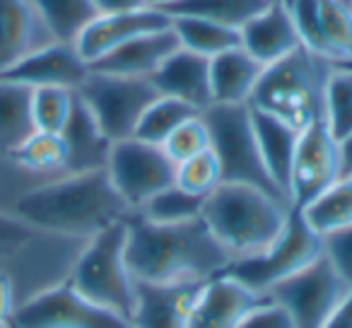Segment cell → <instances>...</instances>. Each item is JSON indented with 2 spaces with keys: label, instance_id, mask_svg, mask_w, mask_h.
<instances>
[{
  "label": "cell",
  "instance_id": "6da1fadb",
  "mask_svg": "<svg viewBox=\"0 0 352 328\" xmlns=\"http://www.w3.org/2000/svg\"><path fill=\"white\" fill-rule=\"evenodd\" d=\"M15 215L36 232L89 239L113 222L128 220L133 210L116 191L107 167L65 172L17 196Z\"/></svg>",
  "mask_w": 352,
  "mask_h": 328
},
{
  "label": "cell",
  "instance_id": "7a4b0ae2",
  "mask_svg": "<svg viewBox=\"0 0 352 328\" xmlns=\"http://www.w3.org/2000/svg\"><path fill=\"white\" fill-rule=\"evenodd\" d=\"M126 261L133 278L140 283L169 285L215 278L232 256L203 217L162 225L133 212L128 217Z\"/></svg>",
  "mask_w": 352,
  "mask_h": 328
},
{
  "label": "cell",
  "instance_id": "3957f363",
  "mask_svg": "<svg viewBox=\"0 0 352 328\" xmlns=\"http://www.w3.org/2000/svg\"><path fill=\"white\" fill-rule=\"evenodd\" d=\"M289 215L283 198L249 184L222 182L203 203V222L232 259L263 251L278 239Z\"/></svg>",
  "mask_w": 352,
  "mask_h": 328
},
{
  "label": "cell",
  "instance_id": "277c9868",
  "mask_svg": "<svg viewBox=\"0 0 352 328\" xmlns=\"http://www.w3.org/2000/svg\"><path fill=\"white\" fill-rule=\"evenodd\" d=\"M331 68L328 58L299 46L285 58L265 65L249 107L304 131L323 118V89Z\"/></svg>",
  "mask_w": 352,
  "mask_h": 328
},
{
  "label": "cell",
  "instance_id": "5b68a950",
  "mask_svg": "<svg viewBox=\"0 0 352 328\" xmlns=\"http://www.w3.org/2000/svg\"><path fill=\"white\" fill-rule=\"evenodd\" d=\"M128 220L113 222L85 239L70 270V283L92 302L131 318L135 311V278L126 261Z\"/></svg>",
  "mask_w": 352,
  "mask_h": 328
},
{
  "label": "cell",
  "instance_id": "8992f818",
  "mask_svg": "<svg viewBox=\"0 0 352 328\" xmlns=\"http://www.w3.org/2000/svg\"><path fill=\"white\" fill-rule=\"evenodd\" d=\"M318 256H323V237L304 222L299 208H289L287 222L273 244L258 254L232 259L220 273L239 280L254 292L268 294L275 285L292 278Z\"/></svg>",
  "mask_w": 352,
  "mask_h": 328
},
{
  "label": "cell",
  "instance_id": "52a82bcc",
  "mask_svg": "<svg viewBox=\"0 0 352 328\" xmlns=\"http://www.w3.org/2000/svg\"><path fill=\"white\" fill-rule=\"evenodd\" d=\"M203 118L210 128V147L220 160L222 182L249 184L283 198L261 157L249 104H210L203 109Z\"/></svg>",
  "mask_w": 352,
  "mask_h": 328
},
{
  "label": "cell",
  "instance_id": "ba28073f",
  "mask_svg": "<svg viewBox=\"0 0 352 328\" xmlns=\"http://www.w3.org/2000/svg\"><path fill=\"white\" fill-rule=\"evenodd\" d=\"M157 94L160 92L147 78H128L99 70H89L85 83L78 87V97L92 111L94 121L111 142L133 138L142 111Z\"/></svg>",
  "mask_w": 352,
  "mask_h": 328
},
{
  "label": "cell",
  "instance_id": "9c48e42d",
  "mask_svg": "<svg viewBox=\"0 0 352 328\" xmlns=\"http://www.w3.org/2000/svg\"><path fill=\"white\" fill-rule=\"evenodd\" d=\"M107 172L121 198L135 212L155 193L174 184L176 164L162 145L145 142L140 138H123L111 142Z\"/></svg>",
  "mask_w": 352,
  "mask_h": 328
},
{
  "label": "cell",
  "instance_id": "30bf717a",
  "mask_svg": "<svg viewBox=\"0 0 352 328\" xmlns=\"http://www.w3.org/2000/svg\"><path fill=\"white\" fill-rule=\"evenodd\" d=\"M17 328H135L131 318L92 302L70 280L46 287L15 309Z\"/></svg>",
  "mask_w": 352,
  "mask_h": 328
},
{
  "label": "cell",
  "instance_id": "8fae6325",
  "mask_svg": "<svg viewBox=\"0 0 352 328\" xmlns=\"http://www.w3.org/2000/svg\"><path fill=\"white\" fill-rule=\"evenodd\" d=\"M347 289L350 285L338 275L331 261L318 256L307 268L275 285L268 297L289 314L294 328H323Z\"/></svg>",
  "mask_w": 352,
  "mask_h": 328
},
{
  "label": "cell",
  "instance_id": "7c38bea8",
  "mask_svg": "<svg viewBox=\"0 0 352 328\" xmlns=\"http://www.w3.org/2000/svg\"><path fill=\"white\" fill-rule=\"evenodd\" d=\"M342 174L345 172H342L340 140L333 135L326 121L318 118L299 133L292 169H289V208L307 206Z\"/></svg>",
  "mask_w": 352,
  "mask_h": 328
},
{
  "label": "cell",
  "instance_id": "4fadbf2b",
  "mask_svg": "<svg viewBox=\"0 0 352 328\" xmlns=\"http://www.w3.org/2000/svg\"><path fill=\"white\" fill-rule=\"evenodd\" d=\"M171 17L160 8L140 6L131 10L116 12H99L92 22L82 30V34L75 39V49L80 51L89 65H94L99 58L109 56L123 46L126 41L135 36L150 34V32L169 30Z\"/></svg>",
  "mask_w": 352,
  "mask_h": 328
},
{
  "label": "cell",
  "instance_id": "5bb4252c",
  "mask_svg": "<svg viewBox=\"0 0 352 328\" xmlns=\"http://www.w3.org/2000/svg\"><path fill=\"white\" fill-rule=\"evenodd\" d=\"M92 65L80 56L75 44L68 41H49L41 49L27 54L12 68L0 73L3 80L25 85L30 89L36 87H68L78 89L89 75Z\"/></svg>",
  "mask_w": 352,
  "mask_h": 328
},
{
  "label": "cell",
  "instance_id": "9a60e30c",
  "mask_svg": "<svg viewBox=\"0 0 352 328\" xmlns=\"http://www.w3.org/2000/svg\"><path fill=\"white\" fill-rule=\"evenodd\" d=\"M268 302V294H258L225 273L206 280L188 316V328H236L256 307Z\"/></svg>",
  "mask_w": 352,
  "mask_h": 328
},
{
  "label": "cell",
  "instance_id": "2e32d148",
  "mask_svg": "<svg viewBox=\"0 0 352 328\" xmlns=\"http://www.w3.org/2000/svg\"><path fill=\"white\" fill-rule=\"evenodd\" d=\"M206 283V280H203ZM203 283H140L135 280V328H188Z\"/></svg>",
  "mask_w": 352,
  "mask_h": 328
},
{
  "label": "cell",
  "instance_id": "e0dca14e",
  "mask_svg": "<svg viewBox=\"0 0 352 328\" xmlns=\"http://www.w3.org/2000/svg\"><path fill=\"white\" fill-rule=\"evenodd\" d=\"M150 80L160 94L182 99V102L196 107L198 111L212 104L210 58L193 54L184 46H179Z\"/></svg>",
  "mask_w": 352,
  "mask_h": 328
},
{
  "label": "cell",
  "instance_id": "ac0fdd59",
  "mask_svg": "<svg viewBox=\"0 0 352 328\" xmlns=\"http://www.w3.org/2000/svg\"><path fill=\"white\" fill-rule=\"evenodd\" d=\"M49 41L56 39L32 0H0V73Z\"/></svg>",
  "mask_w": 352,
  "mask_h": 328
},
{
  "label": "cell",
  "instance_id": "d6986e66",
  "mask_svg": "<svg viewBox=\"0 0 352 328\" xmlns=\"http://www.w3.org/2000/svg\"><path fill=\"white\" fill-rule=\"evenodd\" d=\"M239 34L241 49L249 51L263 65L275 63L302 46L285 3H270L265 10H261L241 27Z\"/></svg>",
  "mask_w": 352,
  "mask_h": 328
},
{
  "label": "cell",
  "instance_id": "ffe728a7",
  "mask_svg": "<svg viewBox=\"0 0 352 328\" xmlns=\"http://www.w3.org/2000/svg\"><path fill=\"white\" fill-rule=\"evenodd\" d=\"M179 49V39H176L174 30H160L150 32V34L135 36V39L126 41L111 51L109 56L99 58L92 65V70L99 73H111V75H128V78H147L160 70V65L169 58L174 51Z\"/></svg>",
  "mask_w": 352,
  "mask_h": 328
},
{
  "label": "cell",
  "instance_id": "44dd1931",
  "mask_svg": "<svg viewBox=\"0 0 352 328\" xmlns=\"http://www.w3.org/2000/svg\"><path fill=\"white\" fill-rule=\"evenodd\" d=\"M265 65L241 46L210 58L212 104H249Z\"/></svg>",
  "mask_w": 352,
  "mask_h": 328
},
{
  "label": "cell",
  "instance_id": "7402d4cb",
  "mask_svg": "<svg viewBox=\"0 0 352 328\" xmlns=\"http://www.w3.org/2000/svg\"><path fill=\"white\" fill-rule=\"evenodd\" d=\"M251 118H254L256 138H258L261 157H263L265 169H268L278 193L287 201L289 169H292L294 150H297V140L302 131L287 126L285 121L270 116V113L258 111V109H251Z\"/></svg>",
  "mask_w": 352,
  "mask_h": 328
},
{
  "label": "cell",
  "instance_id": "603a6c76",
  "mask_svg": "<svg viewBox=\"0 0 352 328\" xmlns=\"http://www.w3.org/2000/svg\"><path fill=\"white\" fill-rule=\"evenodd\" d=\"M60 135L65 138V145H68V172L107 167L111 140L102 133L92 111L85 107L80 97L75 99V109Z\"/></svg>",
  "mask_w": 352,
  "mask_h": 328
},
{
  "label": "cell",
  "instance_id": "cb8c5ba5",
  "mask_svg": "<svg viewBox=\"0 0 352 328\" xmlns=\"http://www.w3.org/2000/svg\"><path fill=\"white\" fill-rule=\"evenodd\" d=\"M299 212L304 222L321 237L352 227V174H342L338 182L299 208Z\"/></svg>",
  "mask_w": 352,
  "mask_h": 328
},
{
  "label": "cell",
  "instance_id": "d4e9b609",
  "mask_svg": "<svg viewBox=\"0 0 352 328\" xmlns=\"http://www.w3.org/2000/svg\"><path fill=\"white\" fill-rule=\"evenodd\" d=\"M34 131L32 89L0 78V155L10 157V152Z\"/></svg>",
  "mask_w": 352,
  "mask_h": 328
},
{
  "label": "cell",
  "instance_id": "484cf974",
  "mask_svg": "<svg viewBox=\"0 0 352 328\" xmlns=\"http://www.w3.org/2000/svg\"><path fill=\"white\" fill-rule=\"evenodd\" d=\"M171 30L179 39V46L206 58H215L234 46H241L239 30L203 17H171Z\"/></svg>",
  "mask_w": 352,
  "mask_h": 328
},
{
  "label": "cell",
  "instance_id": "4316f807",
  "mask_svg": "<svg viewBox=\"0 0 352 328\" xmlns=\"http://www.w3.org/2000/svg\"><path fill=\"white\" fill-rule=\"evenodd\" d=\"M10 160L32 174H65L68 145L60 133L34 131L10 152Z\"/></svg>",
  "mask_w": 352,
  "mask_h": 328
},
{
  "label": "cell",
  "instance_id": "83f0119b",
  "mask_svg": "<svg viewBox=\"0 0 352 328\" xmlns=\"http://www.w3.org/2000/svg\"><path fill=\"white\" fill-rule=\"evenodd\" d=\"M268 6L270 0H176L164 12L169 17H203L241 30Z\"/></svg>",
  "mask_w": 352,
  "mask_h": 328
},
{
  "label": "cell",
  "instance_id": "f1b7e54d",
  "mask_svg": "<svg viewBox=\"0 0 352 328\" xmlns=\"http://www.w3.org/2000/svg\"><path fill=\"white\" fill-rule=\"evenodd\" d=\"M41 22L56 41L75 44L82 30L99 15L94 0H32Z\"/></svg>",
  "mask_w": 352,
  "mask_h": 328
},
{
  "label": "cell",
  "instance_id": "f546056e",
  "mask_svg": "<svg viewBox=\"0 0 352 328\" xmlns=\"http://www.w3.org/2000/svg\"><path fill=\"white\" fill-rule=\"evenodd\" d=\"M323 121L338 140L352 135V65L333 63L323 89Z\"/></svg>",
  "mask_w": 352,
  "mask_h": 328
},
{
  "label": "cell",
  "instance_id": "4dcf8cb0",
  "mask_svg": "<svg viewBox=\"0 0 352 328\" xmlns=\"http://www.w3.org/2000/svg\"><path fill=\"white\" fill-rule=\"evenodd\" d=\"M193 113H198V109L191 107V104L182 102V99H176V97H166V94H157L150 102V107L142 111L133 138H140V140H145V142L162 145V142L166 140V135H169L182 121L193 116Z\"/></svg>",
  "mask_w": 352,
  "mask_h": 328
},
{
  "label": "cell",
  "instance_id": "1f68e13d",
  "mask_svg": "<svg viewBox=\"0 0 352 328\" xmlns=\"http://www.w3.org/2000/svg\"><path fill=\"white\" fill-rule=\"evenodd\" d=\"M323 39L333 63H352V0H318Z\"/></svg>",
  "mask_w": 352,
  "mask_h": 328
},
{
  "label": "cell",
  "instance_id": "d6a6232c",
  "mask_svg": "<svg viewBox=\"0 0 352 328\" xmlns=\"http://www.w3.org/2000/svg\"><path fill=\"white\" fill-rule=\"evenodd\" d=\"M203 203H206V198L193 196V193L184 191V188H179L176 184H171L164 191L155 193V196L135 212L145 217V220L162 222V225H174V222H188V220L201 217Z\"/></svg>",
  "mask_w": 352,
  "mask_h": 328
},
{
  "label": "cell",
  "instance_id": "836d02e7",
  "mask_svg": "<svg viewBox=\"0 0 352 328\" xmlns=\"http://www.w3.org/2000/svg\"><path fill=\"white\" fill-rule=\"evenodd\" d=\"M78 89L68 87H36L32 89V121L36 131L63 133L75 109Z\"/></svg>",
  "mask_w": 352,
  "mask_h": 328
},
{
  "label": "cell",
  "instance_id": "e575fe53",
  "mask_svg": "<svg viewBox=\"0 0 352 328\" xmlns=\"http://www.w3.org/2000/svg\"><path fill=\"white\" fill-rule=\"evenodd\" d=\"M174 184L179 188H184V191L193 193V196H201V198L210 196L222 184V169L215 150L208 147V150L179 162L176 164Z\"/></svg>",
  "mask_w": 352,
  "mask_h": 328
},
{
  "label": "cell",
  "instance_id": "d590c367",
  "mask_svg": "<svg viewBox=\"0 0 352 328\" xmlns=\"http://www.w3.org/2000/svg\"><path fill=\"white\" fill-rule=\"evenodd\" d=\"M162 147H164V152L171 157L174 164H179V162L208 150V147H210V128H208L206 118H203V111L193 113L186 121L179 123V126L166 135Z\"/></svg>",
  "mask_w": 352,
  "mask_h": 328
},
{
  "label": "cell",
  "instance_id": "8d00e7d4",
  "mask_svg": "<svg viewBox=\"0 0 352 328\" xmlns=\"http://www.w3.org/2000/svg\"><path fill=\"white\" fill-rule=\"evenodd\" d=\"M285 8H287L289 17H292V25H294V30H297L299 44H302L304 49L311 51V54L323 56V58L331 61L326 39H323V30H321L318 0H285Z\"/></svg>",
  "mask_w": 352,
  "mask_h": 328
},
{
  "label": "cell",
  "instance_id": "74e56055",
  "mask_svg": "<svg viewBox=\"0 0 352 328\" xmlns=\"http://www.w3.org/2000/svg\"><path fill=\"white\" fill-rule=\"evenodd\" d=\"M36 230L15 212L0 210V259H10L32 244Z\"/></svg>",
  "mask_w": 352,
  "mask_h": 328
},
{
  "label": "cell",
  "instance_id": "f35d334b",
  "mask_svg": "<svg viewBox=\"0 0 352 328\" xmlns=\"http://www.w3.org/2000/svg\"><path fill=\"white\" fill-rule=\"evenodd\" d=\"M323 256L331 261L338 275L352 287V227L323 237Z\"/></svg>",
  "mask_w": 352,
  "mask_h": 328
},
{
  "label": "cell",
  "instance_id": "ab89813d",
  "mask_svg": "<svg viewBox=\"0 0 352 328\" xmlns=\"http://www.w3.org/2000/svg\"><path fill=\"white\" fill-rule=\"evenodd\" d=\"M236 328H294V323L289 314L268 297V302L256 307Z\"/></svg>",
  "mask_w": 352,
  "mask_h": 328
},
{
  "label": "cell",
  "instance_id": "60d3db41",
  "mask_svg": "<svg viewBox=\"0 0 352 328\" xmlns=\"http://www.w3.org/2000/svg\"><path fill=\"white\" fill-rule=\"evenodd\" d=\"M323 328H352V287L347 289V294L342 297V302L336 307L333 316L328 318Z\"/></svg>",
  "mask_w": 352,
  "mask_h": 328
},
{
  "label": "cell",
  "instance_id": "b9f144b4",
  "mask_svg": "<svg viewBox=\"0 0 352 328\" xmlns=\"http://www.w3.org/2000/svg\"><path fill=\"white\" fill-rule=\"evenodd\" d=\"M15 314V304H12V280L10 275L0 273V321H8Z\"/></svg>",
  "mask_w": 352,
  "mask_h": 328
},
{
  "label": "cell",
  "instance_id": "7bdbcfd3",
  "mask_svg": "<svg viewBox=\"0 0 352 328\" xmlns=\"http://www.w3.org/2000/svg\"><path fill=\"white\" fill-rule=\"evenodd\" d=\"M99 12H116V10H131V8L145 6V0H94Z\"/></svg>",
  "mask_w": 352,
  "mask_h": 328
},
{
  "label": "cell",
  "instance_id": "ee69618b",
  "mask_svg": "<svg viewBox=\"0 0 352 328\" xmlns=\"http://www.w3.org/2000/svg\"><path fill=\"white\" fill-rule=\"evenodd\" d=\"M340 150H342V172L352 174V135L340 140Z\"/></svg>",
  "mask_w": 352,
  "mask_h": 328
},
{
  "label": "cell",
  "instance_id": "f6af8a7d",
  "mask_svg": "<svg viewBox=\"0 0 352 328\" xmlns=\"http://www.w3.org/2000/svg\"><path fill=\"white\" fill-rule=\"evenodd\" d=\"M171 3H176V0H145V6L160 8V10H166V8H169Z\"/></svg>",
  "mask_w": 352,
  "mask_h": 328
},
{
  "label": "cell",
  "instance_id": "bcb514c9",
  "mask_svg": "<svg viewBox=\"0 0 352 328\" xmlns=\"http://www.w3.org/2000/svg\"><path fill=\"white\" fill-rule=\"evenodd\" d=\"M0 328H8V321H0Z\"/></svg>",
  "mask_w": 352,
  "mask_h": 328
},
{
  "label": "cell",
  "instance_id": "7dc6e473",
  "mask_svg": "<svg viewBox=\"0 0 352 328\" xmlns=\"http://www.w3.org/2000/svg\"><path fill=\"white\" fill-rule=\"evenodd\" d=\"M270 3H285V0H270Z\"/></svg>",
  "mask_w": 352,
  "mask_h": 328
},
{
  "label": "cell",
  "instance_id": "c3c4849f",
  "mask_svg": "<svg viewBox=\"0 0 352 328\" xmlns=\"http://www.w3.org/2000/svg\"><path fill=\"white\" fill-rule=\"evenodd\" d=\"M340 65H352V63H340Z\"/></svg>",
  "mask_w": 352,
  "mask_h": 328
}]
</instances>
